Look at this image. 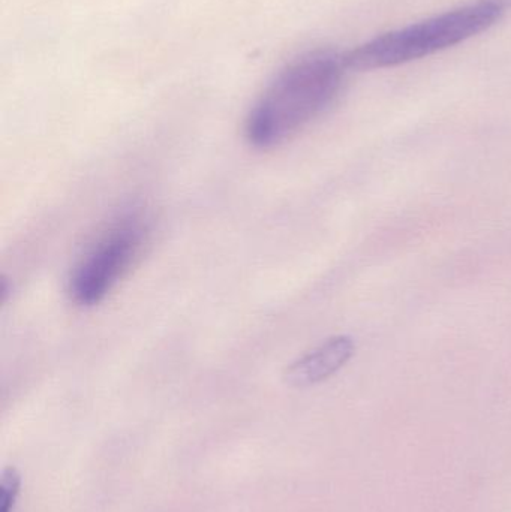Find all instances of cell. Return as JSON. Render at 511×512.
<instances>
[{
	"label": "cell",
	"mask_w": 511,
	"mask_h": 512,
	"mask_svg": "<svg viewBox=\"0 0 511 512\" xmlns=\"http://www.w3.org/2000/svg\"><path fill=\"white\" fill-rule=\"evenodd\" d=\"M350 69L344 54L314 50L276 74L249 111L245 135L258 149H272L302 131L338 98Z\"/></svg>",
	"instance_id": "6da1fadb"
},
{
	"label": "cell",
	"mask_w": 511,
	"mask_h": 512,
	"mask_svg": "<svg viewBox=\"0 0 511 512\" xmlns=\"http://www.w3.org/2000/svg\"><path fill=\"white\" fill-rule=\"evenodd\" d=\"M503 11L491 3L480 2L462 6L402 29L378 35L377 38L344 53L351 71L393 68L438 51L455 47L500 20Z\"/></svg>",
	"instance_id": "7a4b0ae2"
},
{
	"label": "cell",
	"mask_w": 511,
	"mask_h": 512,
	"mask_svg": "<svg viewBox=\"0 0 511 512\" xmlns=\"http://www.w3.org/2000/svg\"><path fill=\"white\" fill-rule=\"evenodd\" d=\"M141 236L134 219L123 221L86 252L69 277V295L78 306H96L107 297L138 254Z\"/></svg>",
	"instance_id": "3957f363"
},
{
	"label": "cell",
	"mask_w": 511,
	"mask_h": 512,
	"mask_svg": "<svg viewBox=\"0 0 511 512\" xmlns=\"http://www.w3.org/2000/svg\"><path fill=\"white\" fill-rule=\"evenodd\" d=\"M353 354L354 342L351 337H332L291 363L285 370L284 381L294 388L320 384L341 370Z\"/></svg>",
	"instance_id": "277c9868"
},
{
	"label": "cell",
	"mask_w": 511,
	"mask_h": 512,
	"mask_svg": "<svg viewBox=\"0 0 511 512\" xmlns=\"http://www.w3.org/2000/svg\"><path fill=\"white\" fill-rule=\"evenodd\" d=\"M21 478L15 468H6L0 481V512H12L18 492H20Z\"/></svg>",
	"instance_id": "5b68a950"
},
{
	"label": "cell",
	"mask_w": 511,
	"mask_h": 512,
	"mask_svg": "<svg viewBox=\"0 0 511 512\" xmlns=\"http://www.w3.org/2000/svg\"><path fill=\"white\" fill-rule=\"evenodd\" d=\"M483 2L491 3V5L497 6L501 11L511 6V0H483Z\"/></svg>",
	"instance_id": "8992f818"
}]
</instances>
